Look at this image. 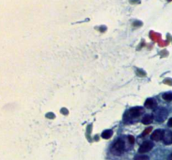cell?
<instances>
[{
  "label": "cell",
  "mask_w": 172,
  "mask_h": 160,
  "mask_svg": "<svg viewBox=\"0 0 172 160\" xmlns=\"http://www.w3.org/2000/svg\"><path fill=\"white\" fill-rule=\"evenodd\" d=\"M125 151V143L122 139H118L111 148V153L114 155H121Z\"/></svg>",
  "instance_id": "1"
},
{
  "label": "cell",
  "mask_w": 172,
  "mask_h": 160,
  "mask_svg": "<svg viewBox=\"0 0 172 160\" xmlns=\"http://www.w3.org/2000/svg\"><path fill=\"white\" fill-rule=\"evenodd\" d=\"M168 116V111L165 107H158L156 108L154 111L153 117L154 118L159 122H162L165 121Z\"/></svg>",
  "instance_id": "2"
},
{
  "label": "cell",
  "mask_w": 172,
  "mask_h": 160,
  "mask_svg": "<svg viewBox=\"0 0 172 160\" xmlns=\"http://www.w3.org/2000/svg\"><path fill=\"white\" fill-rule=\"evenodd\" d=\"M143 112H144V109L142 107H133L131 108L129 111L128 115L131 118H136L138 117H139Z\"/></svg>",
  "instance_id": "3"
},
{
  "label": "cell",
  "mask_w": 172,
  "mask_h": 160,
  "mask_svg": "<svg viewBox=\"0 0 172 160\" xmlns=\"http://www.w3.org/2000/svg\"><path fill=\"white\" fill-rule=\"evenodd\" d=\"M153 147H154L153 142H151V141H146V142H144V143H142V145H141L139 149V152L140 153H147V152L150 151V150L153 148Z\"/></svg>",
  "instance_id": "4"
},
{
  "label": "cell",
  "mask_w": 172,
  "mask_h": 160,
  "mask_svg": "<svg viewBox=\"0 0 172 160\" xmlns=\"http://www.w3.org/2000/svg\"><path fill=\"white\" fill-rule=\"evenodd\" d=\"M164 134H165V131L164 130H161V129H157L153 132L152 135H151V139L153 141H160V140L163 139V137H164Z\"/></svg>",
  "instance_id": "5"
},
{
  "label": "cell",
  "mask_w": 172,
  "mask_h": 160,
  "mask_svg": "<svg viewBox=\"0 0 172 160\" xmlns=\"http://www.w3.org/2000/svg\"><path fill=\"white\" fill-rule=\"evenodd\" d=\"M144 107L149 108V109H154L157 107V102L154 98H149L146 100L145 103H144Z\"/></svg>",
  "instance_id": "6"
},
{
  "label": "cell",
  "mask_w": 172,
  "mask_h": 160,
  "mask_svg": "<svg viewBox=\"0 0 172 160\" xmlns=\"http://www.w3.org/2000/svg\"><path fill=\"white\" fill-rule=\"evenodd\" d=\"M163 141L165 144H170L172 143V132H165L164 137H163Z\"/></svg>",
  "instance_id": "7"
},
{
  "label": "cell",
  "mask_w": 172,
  "mask_h": 160,
  "mask_svg": "<svg viewBox=\"0 0 172 160\" xmlns=\"http://www.w3.org/2000/svg\"><path fill=\"white\" fill-rule=\"evenodd\" d=\"M153 120H154V117L153 115H150V114H148V115L144 116V118L142 119V122L144 123V124H150L151 122H153Z\"/></svg>",
  "instance_id": "8"
},
{
  "label": "cell",
  "mask_w": 172,
  "mask_h": 160,
  "mask_svg": "<svg viewBox=\"0 0 172 160\" xmlns=\"http://www.w3.org/2000/svg\"><path fill=\"white\" fill-rule=\"evenodd\" d=\"M112 135V130H106L104 132H102V137L104 139H108L110 138Z\"/></svg>",
  "instance_id": "9"
},
{
  "label": "cell",
  "mask_w": 172,
  "mask_h": 160,
  "mask_svg": "<svg viewBox=\"0 0 172 160\" xmlns=\"http://www.w3.org/2000/svg\"><path fill=\"white\" fill-rule=\"evenodd\" d=\"M162 98L166 101H172V91L170 92H165V94L162 95Z\"/></svg>",
  "instance_id": "10"
},
{
  "label": "cell",
  "mask_w": 172,
  "mask_h": 160,
  "mask_svg": "<svg viewBox=\"0 0 172 160\" xmlns=\"http://www.w3.org/2000/svg\"><path fill=\"white\" fill-rule=\"evenodd\" d=\"M134 160H150V158L146 155H140V156L136 157Z\"/></svg>",
  "instance_id": "11"
},
{
  "label": "cell",
  "mask_w": 172,
  "mask_h": 160,
  "mask_svg": "<svg viewBox=\"0 0 172 160\" xmlns=\"http://www.w3.org/2000/svg\"><path fill=\"white\" fill-rule=\"evenodd\" d=\"M128 138H129V141L130 143H133V142H134V138H133V137H132V136H129V137H128Z\"/></svg>",
  "instance_id": "12"
},
{
  "label": "cell",
  "mask_w": 172,
  "mask_h": 160,
  "mask_svg": "<svg viewBox=\"0 0 172 160\" xmlns=\"http://www.w3.org/2000/svg\"><path fill=\"white\" fill-rule=\"evenodd\" d=\"M168 126L169 127H172V117L171 118H170V120H169Z\"/></svg>",
  "instance_id": "13"
},
{
  "label": "cell",
  "mask_w": 172,
  "mask_h": 160,
  "mask_svg": "<svg viewBox=\"0 0 172 160\" xmlns=\"http://www.w3.org/2000/svg\"><path fill=\"white\" fill-rule=\"evenodd\" d=\"M168 160H172V153L170 154V156L168 158Z\"/></svg>",
  "instance_id": "14"
}]
</instances>
